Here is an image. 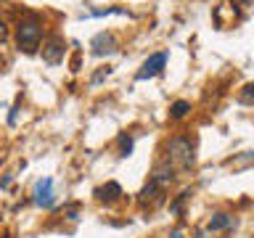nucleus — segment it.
<instances>
[{
  "label": "nucleus",
  "instance_id": "obj_3",
  "mask_svg": "<svg viewBox=\"0 0 254 238\" xmlns=\"http://www.w3.org/2000/svg\"><path fill=\"white\" fill-rule=\"evenodd\" d=\"M64 53H66V43H64V37L53 35V37H48L43 43V61L45 63H61Z\"/></svg>",
  "mask_w": 254,
  "mask_h": 238
},
{
  "label": "nucleus",
  "instance_id": "obj_12",
  "mask_svg": "<svg viewBox=\"0 0 254 238\" xmlns=\"http://www.w3.org/2000/svg\"><path fill=\"white\" fill-rule=\"evenodd\" d=\"M119 143H122V156H127V154H130V148H132V140L125 138V135H119Z\"/></svg>",
  "mask_w": 254,
  "mask_h": 238
},
{
  "label": "nucleus",
  "instance_id": "obj_5",
  "mask_svg": "<svg viewBox=\"0 0 254 238\" xmlns=\"http://www.w3.org/2000/svg\"><path fill=\"white\" fill-rule=\"evenodd\" d=\"M164 63H167V56H164V53H154V56H151V59H146V63L140 66V71H138V79L156 77L159 71L164 69Z\"/></svg>",
  "mask_w": 254,
  "mask_h": 238
},
{
  "label": "nucleus",
  "instance_id": "obj_14",
  "mask_svg": "<svg viewBox=\"0 0 254 238\" xmlns=\"http://www.w3.org/2000/svg\"><path fill=\"white\" fill-rule=\"evenodd\" d=\"M170 238H183V233H180V230H175V233H172Z\"/></svg>",
  "mask_w": 254,
  "mask_h": 238
},
{
  "label": "nucleus",
  "instance_id": "obj_10",
  "mask_svg": "<svg viewBox=\"0 0 254 238\" xmlns=\"http://www.w3.org/2000/svg\"><path fill=\"white\" fill-rule=\"evenodd\" d=\"M188 111H190V103L188 101H175L172 106H170V117L172 119H183Z\"/></svg>",
  "mask_w": 254,
  "mask_h": 238
},
{
  "label": "nucleus",
  "instance_id": "obj_11",
  "mask_svg": "<svg viewBox=\"0 0 254 238\" xmlns=\"http://www.w3.org/2000/svg\"><path fill=\"white\" fill-rule=\"evenodd\" d=\"M238 101H241V103H254V82H249V85L241 87V93H238Z\"/></svg>",
  "mask_w": 254,
  "mask_h": 238
},
{
  "label": "nucleus",
  "instance_id": "obj_7",
  "mask_svg": "<svg viewBox=\"0 0 254 238\" xmlns=\"http://www.w3.org/2000/svg\"><path fill=\"white\" fill-rule=\"evenodd\" d=\"M35 201L40 206H53V180H40L35 185Z\"/></svg>",
  "mask_w": 254,
  "mask_h": 238
},
{
  "label": "nucleus",
  "instance_id": "obj_2",
  "mask_svg": "<svg viewBox=\"0 0 254 238\" xmlns=\"http://www.w3.org/2000/svg\"><path fill=\"white\" fill-rule=\"evenodd\" d=\"M167 156H170V164L172 167H178V170H190L193 162H196L193 143H190L188 138H183V135L170 138V143H167Z\"/></svg>",
  "mask_w": 254,
  "mask_h": 238
},
{
  "label": "nucleus",
  "instance_id": "obj_15",
  "mask_svg": "<svg viewBox=\"0 0 254 238\" xmlns=\"http://www.w3.org/2000/svg\"><path fill=\"white\" fill-rule=\"evenodd\" d=\"M196 238H201V236H196Z\"/></svg>",
  "mask_w": 254,
  "mask_h": 238
},
{
  "label": "nucleus",
  "instance_id": "obj_9",
  "mask_svg": "<svg viewBox=\"0 0 254 238\" xmlns=\"http://www.w3.org/2000/svg\"><path fill=\"white\" fill-rule=\"evenodd\" d=\"M233 225V217H230V214H214V217L209 220V230H222V228H230Z\"/></svg>",
  "mask_w": 254,
  "mask_h": 238
},
{
  "label": "nucleus",
  "instance_id": "obj_6",
  "mask_svg": "<svg viewBox=\"0 0 254 238\" xmlns=\"http://www.w3.org/2000/svg\"><path fill=\"white\" fill-rule=\"evenodd\" d=\"M90 48H93V53H95V56L114 53V51H117V37L111 35V32H101V35L90 43Z\"/></svg>",
  "mask_w": 254,
  "mask_h": 238
},
{
  "label": "nucleus",
  "instance_id": "obj_8",
  "mask_svg": "<svg viewBox=\"0 0 254 238\" xmlns=\"http://www.w3.org/2000/svg\"><path fill=\"white\" fill-rule=\"evenodd\" d=\"M95 196H98L101 201H114V198L122 196V188H119L117 182H106L103 188H95Z\"/></svg>",
  "mask_w": 254,
  "mask_h": 238
},
{
  "label": "nucleus",
  "instance_id": "obj_1",
  "mask_svg": "<svg viewBox=\"0 0 254 238\" xmlns=\"http://www.w3.org/2000/svg\"><path fill=\"white\" fill-rule=\"evenodd\" d=\"M40 40H43V27H40V21L35 16L21 19L19 27H16V45H19V51L35 53L40 48Z\"/></svg>",
  "mask_w": 254,
  "mask_h": 238
},
{
  "label": "nucleus",
  "instance_id": "obj_4",
  "mask_svg": "<svg viewBox=\"0 0 254 238\" xmlns=\"http://www.w3.org/2000/svg\"><path fill=\"white\" fill-rule=\"evenodd\" d=\"M151 182H154L159 190H167L175 182V167L170 162H159L154 170H151Z\"/></svg>",
  "mask_w": 254,
  "mask_h": 238
},
{
  "label": "nucleus",
  "instance_id": "obj_13",
  "mask_svg": "<svg viewBox=\"0 0 254 238\" xmlns=\"http://www.w3.org/2000/svg\"><path fill=\"white\" fill-rule=\"evenodd\" d=\"M5 40H8V24H5L3 19H0V45H3Z\"/></svg>",
  "mask_w": 254,
  "mask_h": 238
}]
</instances>
